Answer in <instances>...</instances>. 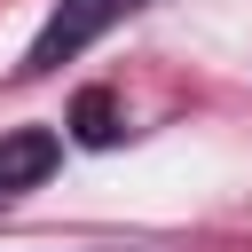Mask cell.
<instances>
[{"mask_svg":"<svg viewBox=\"0 0 252 252\" xmlns=\"http://www.w3.org/2000/svg\"><path fill=\"white\" fill-rule=\"evenodd\" d=\"M134 0H63L47 24H39V39H32V55H24V71H55V63H71L102 24H118Z\"/></svg>","mask_w":252,"mask_h":252,"instance_id":"cell-1","label":"cell"},{"mask_svg":"<svg viewBox=\"0 0 252 252\" xmlns=\"http://www.w3.org/2000/svg\"><path fill=\"white\" fill-rule=\"evenodd\" d=\"M55 158H63V142H55L47 126H16V134H0V197H16V189H32V181H47V173H55Z\"/></svg>","mask_w":252,"mask_h":252,"instance_id":"cell-2","label":"cell"},{"mask_svg":"<svg viewBox=\"0 0 252 252\" xmlns=\"http://www.w3.org/2000/svg\"><path fill=\"white\" fill-rule=\"evenodd\" d=\"M71 134H79L87 150H110V142H118V102H110V87H87V94L71 102Z\"/></svg>","mask_w":252,"mask_h":252,"instance_id":"cell-3","label":"cell"}]
</instances>
